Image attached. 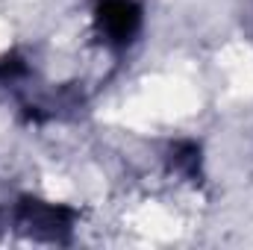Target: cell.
Wrapping results in <instances>:
<instances>
[{"mask_svg": "<svg viewBox=\"0 0 253 250\" xmlns=\"http://www.w3.org/2000/svg\"><path fill=\"white\" fill-rule=\"evenodd\" d=\"M94 24L109 44H126L141 27V9L135 0H100Z\"/></svg>", "mask_w": 253, "mask_h": 250, "instance_id": "cell-1", "label": "cell"}]
</instances>
